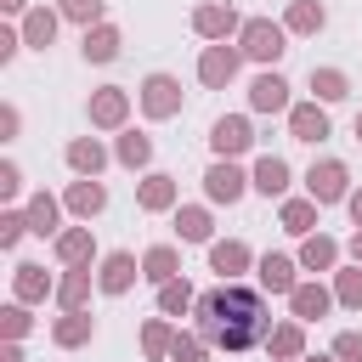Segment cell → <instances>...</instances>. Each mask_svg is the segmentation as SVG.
<instances>
[{
  "label": "cell",
  "mask_w": 362,
  "mask_h": 362,
  "mask_svg": "<svg viewBox=\"0 0 362 362\" xmlns=\"http://www.w3.org/2000/svg\"><path fill=\"white\" fill-rule=\"evenodd\" d=\"M192 334L209 339V351H226V356H243L255 345H266V334L277 328L272 311H266V294L249 288V283H221L209 294H198L192 305Z\"/></svg>",
  "instance_id": "obj_1"
},
{
  "label": "cell",
  "mask_w": 362,
  "mask_h": 362,
  "mask_svg": "<svg viewBox=\"0 0 362 362\" xmlns=\"http://www.w3.org/2000/svg\"><path fill=\"white\" fill-rule=\"evenodd\" d=\"M238 45H243V57H249V62L277 68V62H283V51H288V28H283V23H272V17H243Z\"/></svg>",
  "instance_id": "obj_2"
},
{
  "label": "cell",
  "mask_w": 362,
  "mask_h": 362,
  "mask_svg": "<svg viewBox=\"0 0 362 362\" xmlns=\"http://www.w3.org/2000/svg\"><path fill=\"white\" fill-rule=\"evenodd\" d=\"M181 79L175 74H147L141 85H136V107H141V119H153V124H164V119H175L181 113Z\"/></svg>",
  "instance_id": "obj_3"
},
{
  "label": "cell",
  "mask_w": 362,
  "mask_h": 362,
  "mask_svg": "<svg viewBox=\"0 0 362 362\" xmlns=\"http://www.w3.org/2000/svg\"><path fill=\"white\" fill-rule=\"evenodd\" d=\"M238 68H243V45H238V40L204 45V57H198V85H204V90H226V85L238 79Z\"/></svg>",
  "instance_id": "obj_4"
},
{
  "label": "cell",
  "mask_w": 362,
  "mask_h": 362,
  "mask_svg": "<svg viewBox=\"0 0 362 362\" xmlns=\"http://www.w3.org/2000/svg\"><path fill=\"white\" fill-rule=\"evenodd\" d=\"M243 192H255V181H249V170H238V158H215L209 170H204V198L209 204H243Z\"/></svg>",
  "instance_id": "obj_5"
},
{
  "label": "cell",
  "mask_w": 362,
  "mask_h": 362,
  "mask_svg": "<svg viewBox=\"0 0 362 362\" xmlns=\"http://www.w3.org/2000/svg\"><path fill=\"white\" fill-rule=\"evenodd\" d=\"M305 198L322 204V209H328V204H345V198H351V170H345L339 158H317V164L305 170Z\"/></svg>",
  "instance_id": "obj_6"
},
{
  "label": "cell",
  "mask_w": 362,
  "mask_h": 362,
  "mask_svg": "<svg viewBox=\"0 0 362 362\" xmlns=\"http://www.w3.org/2000/svg\"><path fill=\"white\" fill-rule=\"evenodd\" d=\"M192 34H198V40H209V45L238 40V34H243V17H238L226 0H204V6L192 11Z\"/></svg>",
  "instance_id": "obj_7"
},
{
  "label": "cell",
  "mask_w": 362,
  "mask_h": 362,
  "mask_svg": "<svg viewBox=\"0 0 362 362\" xmlns=\"http://www.w3.org/2000/svg\"><path fill=\"white\" fill-rule=\"evenodd\" d=\"M85 113H90V130H124L130 124V90L124 85H102V90H90Z\"/></svg>",
  "instance_id": "obj_8"
},
{
  "label": "cell",
  "mask_w": 362,
  "mask_h": 362,
  "mask_svg": "<svg viewBox=\"0 0 362 362\" xmlns=\"http://www.w3.org/2000/svg\"><path fill=\"white\" fill-rule=\"evenodd\" d=\"M255 147V124L243 119V113H221L215 124H209V153L215 158H243Z\"/></svg>",
  "instance_id": "obj_9"
},
{
  "label": "cell",
  "mask_w": 362,
  "mask_h": 362,
  "mask_svg": "<svg viewBox=\"0 0 362 362\" xmlns=\"http://www.w3.org/2000/svg\"><path fill=\"white\" fill-rule=\"evenodd\" d=\"M136 277H141V260H136L130 249H107V255L96 260V288H102V294H130Z\"/></svg>",
  "instance_id": "obj_10"
},
{
  "label": "cell",
  "mask_w": 362,
  "mask_h": 362,
  "mask_svg": "<svg viewBox=\"0 0 362 362\" xmlns=\"http://www.w3.org/2000/svg\"><path fill=\"white\" fill-rule=\"evenodd\" d=\"M11 300H23V305L57 300V277H51L40 260H17V266H11Z\"/></svg>",
  "instance_id": "obj_11"
},
{
  "label": "cell",
  "mask_w": 362,
  "mask_h": 362,
  "mask_svg": "<svg viewBox=\"0 0 362 362\" xmlns=\"http://www.w3.org/2000/svg\"><path fill=\"white\" fill-rule=\"evenodd\" d=\"M288 90H294V85H288L277 68H266V74L249 79V107H255V113H288V107H294Z\"/></svg>",
  "instance_id": "obj_12"
},
{
  "label": "cell",
  "mask_w": 362,
  "mask_h": 362,
  "mask_svg": "<svg viewBox=\"0 0 362 362\" xmlns=\"http://www.w3.org/2000/svg\"><path fill=\"white\" fill-rule=\"evenodd\" d=\"M136 204H141L147 215L181 209V181H175V175H164V170H147V175L136 181Z\"/></svg>",
  "instance_id": "obj_13"
},
{
  "label": "cell",
  "mask_w": 362,
  "mask_h": 362,
  "mask_svg": "<svg viewBox=\"0 0 362 362\" xmlns=\"http://www.w3.org/2000/svg\"><path fill=\"white\" fill-rule=\"evenodd\" d=\"M249 266H255V249H249L243 238H215V243H209V272H215L221 283H238Z\"/></svg>",
  "instance_id": "obj_14"
},
{
  "label": "cell",
  "mask_w": 362,
  "mask_h": 362,
  "mask_svg": "<svg viewBox=\"0 0 362 362\" xmlns=\"http://www.w3.org/2000/svg\"><path fill=\"white\" fill-rule=\"evenodd\" d=\"M283 119H288V136H294V141H305V147L328 141V130H334V124H328V107H322V102H294V107H288Z\"/></svg>",
  "instance_id": "obj_15"
},
{
  "label": "cell",
  "mask_w": 362,
  "mask_h": 362,
  "mask_svg": "<svg viewBox=\"0 0 362 362\" xmlns=\"http://www.w3.org/2000/svg\"><path fill=\"white\" fill-rule=\"evenodd\" d=\"M62 158H68V170H74L79 181H96V175L107 170V158H113V153H107L96 136H74V141L62 147Z\"/></svg>",
  "instance_id": "obj_16"
},
{
  "label": "cell",
  "mask_w": 362,
  "mask_h": 362,
  "mask_svg": "<svg viewBox=\"0 0 362 362\" xmlns=\"http://www.w3.org/2000/svg\"><path fill=\"white\" fill-rule=\"evenodd\" d=\"M249 181H255V192L260 198H288V181H294V170H288V158H277V153H260L255 158V170H249Z\"/></svg>",
  "instance_id": "obj_17"
},
{
  "label": "cell",
  "mask_w": 362,
  "mask_h": 362,
  "mask_svg": "<svg viewBox=\"0 0 362 362\" xmlns=\"http://www.w3.org/2000/svg\"><path fill=\"white\" fill-rule=\"evenodd\" d=\"M62 209H68L79 226H90V221L107 209V187H102V181H68V192H62Z\"/></svg>",
  "instance_id": "obj_18"
},
{
  "label": "cell",
  "mask_w": 362,
  "mask_h": 362,
  "mask_svg": "<svg viewBox=\"0 0 362 362\" xmlns=\"http://www.w3.org/2000/svg\"><path fill=\"white\" fill-rule=\"evenodd\" d=\"M294 272H300V260H294V255H260V260H255L260 288H266V294H283V300L300 288V277H294Z\"/></svg>",
  "instance_id": "obj_19"
},
{
  "label": "cell",
  "mask_w": 362,
  "mask_h": 362,
  "mask_svg": "<svg viewBox=\"0 0 362 362\" xmlns=\"http://www.w3.org/2000/svg\"><path fill=\"white\" fill-rule=\"evenodd\" d=\"M334 305H339V300H334V288H322L317 277H311V283H300V288L288 294V317H294V322H322Z\"/></svg>",
  "instance_id": "obj_20"
},
{
  "label": "cell",
  "mask_w": 362,
  "mask_h": 362,
  "mask_svg": "<svg viewBox=\"0 0 362 362\" xmlns=\"http://www.w3.org/2000/svg\"><path fill=\"white\" fill-rule=\"evenodd\" d=\"M90 288H96V272H90V266H62V277H57V305H62V311H90Z\"/></svg>",
  "instance_id": "obj_21"
},
{
  "label": "cell",
  "mask_w": 362,
  "mask_h": 362,
  "mask_svg": "<svg viewBox=\"0 0 362 362\" xmlns=\"http://www.w3.org/2000/svg\"><path fill=\"white\" fill-rule=\"evenodd\" d=\"M23 215H28V232L34 238H62L68 226H62V198H51V192H34L28 204H23Z\"/></svg>",
  "instance_id": "obj_22"
},
{
  "label": "cell",
  "mask_w": 362,
  "mask_h": 362,
  "mask_svg": "<svg viewBox=\"0 0 362 362\" xmlns=\"http://www.w3.org/2000/svg\"><path fill=\"white\" fill-rule=\"evenodd\" d=\"M170 226H175L181 243H215V215H209L204 204H181V209H170Z\"/></svg>",
  "instance_id": "obj_23"
},
{
  "label": "cell",
  "mask_w": 362,
  "mask_h": 362,
  "mask_svg": "<svg viewBox=\"0 0 362 362\" xmlns=\"http://www.w3.org/2000/svg\"><path fill=\"white\" fill-rule=\"evenodd\" d=\"M51 249H57V260L62 266H96L102 255H96V232L90 226H68L62 238H51Z\"/></svg>",
  "instance_id": "obj_24"
},
{
  "label": "cell",
  "mask_w": 362,
  "mask_h": 362,
  "mask_svg": "<svg viewBox=\"0 0 362 362\" xmlns=\"http://www.w3.org/2000/svg\"><path fill=\"white\" fill-rule=\"evenodd\" d=\"M17 28H23V45H28V51H45V45L57 40V28H62V11H57V6H34Z\"/></svg>",
  "instance_id": "obj_25"
},
{
  "label": "cell",
  "mask_w": 362,
  "mask_h": 362,
  "mask_svg": "<svg viewBox=\"0 0 362 362\" xmlns=\"http://www.w3.org/2000/svg\"><path fill=\"white\" fill-rule=\"evenodd\" d=\"M119 51H124L119 23H96V28H85V40H79V57H85V62H113Z\"/></svg>",
  "instance_id": "obj_26"
},
{
  "label": "cell",
  "mask_w": 362,
  "mask_h": 362,
  "mask_svg": "<svg viewBox=\"0 0 362 362\" xmlns=\"http://www.w3.org/2000/svg\"><path fill=\"white\" fill-rule=\"evenodd\" d=\"M300 272H339V243L328 238V232H311V238H300Z\"/></svg>",
  "instance_id": "obj_27"
},
{
  "label": "cell",
  "mask_w": 362,
  "mask_h": 362,
  "mask_svg": "<svg viewBox=\"0 0 362 362\" xmlns=\"http://www.w3.org/2000/svg\"><path fill=\"white\" fill-rule=\"evenodd\" d=\"M141 277H147L153 288L175 283V277H181V249H175V243H153V249L141 255Z\"/></svg>",
  "instance_id": "obj_28"
},
{
  "label": "cell",
  "mask_w": 362,
  "mask_h": 362,
  "mask_svg": "<svg viewBox=\"0 0 362 362\" xmlns=\"http://www.w3.org/2000/svg\"><path fill=\"white\" fill-rule=\"evenodd\" d=\"M51 339H57L62 351H79V345L96 339V317H90V311H62V317L51 322Z\"/></svg>",
  "instance_id": "obj_29"
},
{
  "label": "cell",
  "mask_w": 362,
  "mask_h": 362,
  "mask_svg": "<svg viewBox=\"0 0 362 362\" xmlns=\"http://www.w3.org/2000/svg\"><path fill=\"white\" fill-rule=\"evenodd\" d=\"M283 28H288V34H300V40H311V34H322V28H328V6H322V0H288Z\"/></svg>",
  "instance_id": "obj_30"
},
{
  "label": "cell",
  "mask_w": 362,
  "mask_h": 362,
  "mask_svg": "<svg viewBox=\"0 0 362 362\" xmlns=\"http://www.w3.org/2000/svg\"><path fill=\"white\" fill-rule=\"evenodd\" d=\"M266 351H272V362H300L305 356V322H277L272 334H266Z\"/></svg>",
  "instance_id": "obj_31"
},
{
  "label": "cell",
  "mask_w": 362,
  "mask_h": 362,
  "mask_svg": "<svg viewBox=\"0 0 362 362\" xmlns=\"http://www.w3.org/2000/svg\"><path fill=\"white\" fill-rule=\"evenodd\" d=\"M113 158H119L124 170H147V164H153V136L124 124V130H119V141H113Z\"/></svg>",
  "instance_id": "obj_32"
},
{
  "label": "cell",
  "mask_w": 362,
  "mask_h": 362,
  "mask_svg": "<svg viewBox=\"0 0 362 362\" xmlns=\"http://www.w3.org/2000/svg\"><path fill=\"white\" fill-rule=\"evenodd\" d=\"M317 209H322V204H311V198H283V204H277V221H283L288 238H311V232H317Z\"/></svg>",
  "instance_id": "obj_33"
},
{
  "label": "cell",
  "mask_w": 362,
  "mask_h": 362,
  "mask_svg": "<svg viewBox=\"0 0 362 362\" xmlns=\"http://www.w3.org/2000/svg\"><path fill=\"white\" fill-rule=\"evenodd\" d=\"M175 334H181V328H170V317H147V322H141V356H147V362H170Z\"/></svg>",
  "instance_id": "obj_34"
},
{
  "label": "cell",
  "mask_w": 362,
  "mask_h": 362,
  "mask_svg": "<svg viewBox=\"0 0 362 362\" xmlns=\"http://www.w3.org/2000/svg\"><path fill=\"white\" fill-rule=\"evenodd\" d=\"M351 96V74L345 68H311V102H345Z\"/></svg>",
  "instance_id": "obj_35"
},
{
  "label": "cell",
  "mask_w": 362,
  "mask_h": 362,
  "mask_svg": "<svg viewBox=\"0 0 362 362\" xmlns=\"http://www.w3.org/2000/svg\"><path fill=\"white\" fill-rule=\"evenodd\" d=\"M198 305V294H192V283L187 277H175V283H164L158 288V317H187Z\"/></svg>",
  "instance_id": "obj_36"
},
{
  "label": "cell",
  "mask_w": 362,
  "mask_h": 362,
  "mask_svg": "<svg viewBox=\"0 0 362 362\" xmlns=\"http://www.w3.org/2000/svg\"><path fill=\"white\" fill-rule=\"evenodd\" d=\"M57 11H62V23H79V28L107 23V0H57Z\"/></svg>",
  "instance_id": "obj_37"
},
{
  "label": "cell",
  "mask_w": 362,
  "mask_h": 362,
  "mask_svg": "<svg viewBox=\"0 0 362 362\" xmlns=\"http://www.w3.org/2000/svg\"><path fill=\"white\" fill-rule=\"evenodd\" d=\"M334 300L345 311H362V266H339L334 272Z\"/></svg>",
  "instance_id": "obj_38"
},
{
  "label": "cell",
  "mask_w": 362,
  "mask_h": 362,
  "mask_svg": "<svg viewBox=\"0 0 362 362\" xmlns=\"http://www.w3.org/2000/svg\"><path fill=\"white\" fill-rule=\"evenodd\" d=\"M28 328H34L28 305H23V300H11V305L0 311V334H6V339H28Z\"/></svg>",
  "instance_id": "obj_39"
},
{
  "label": "cell",
  "mask_w": 362,
  "mask_h": 362,
  "mask_svg": "<svg viewBox=\"0 0 362 362\" xmlns=\"http://www.w3.org/2000/svg\"><path fill=\"white\" fill-rule=\"evenodd\" d=\"M170 362H209V339H204V334H175Z\"/></svg>",
  "instance_id": "obj_40"
},
{
  "label": "cell",
  "mask_w": 362,
  "mask_h": 362,
  "mask_svg": "<svg viewBox=\"0 0 362 362\" xmlns=\"http://www.w3.org/2000/svg\"><path fill=\"white\" fill-rule=\"evenodd\" d=\"M23 232H28V215L23 209H0V249H17Z\"/></svg>",
  "instance_id": "obj_41"
},
{
  "label": "cell",
  "mask_w": 362,
  "mask_h": 362,
  "mask_svg": "<svg viewBox=\"0 0 362 362\" xmlns=\"http://www.w3.org/2000/svg\"><path fill=\"white\" fill-rule=\"evenodd\" d=\"M334 356H339V362H362V334H356V328L334 334Z\"/></svg>",
  "instance_id": "obj_42"
},
{
  "label": "cell",
  "mask_w": 362,
  "mask_h": 362,
  "mask_svg": "<svg viewBox=\"0 0 362 362\" xmlns=\"http://www.w3.org/2000/svg\"><path fill=\"white\" fill-rule=\"evenodd\" d=\"M17 51H23V28H0V68L17 62Z\"/></svg>",
  "instance_id": "obj_43"
},
{
  "label": "cell",
  "mask_w": 362,
  "mask_h": 362,
  "mask_svg": "<svg viewBox=\"0 0 362 362\" xmlns=\"http://www.w3.org/2000/svg\"><path fill=\"white\" fill-rule=\"evenodd\" d=\"M17 192H23V170L6 158V164H0V198H17Z\"/></svg>",
  "instance_id": "obj_44"
},
{
  "label": "cell",
  "mask_w": 362,
  "mask_h": 362,
  "mask_svg": "<svg viewBox=\"0 0 362 362\" xmlns=\"http://www.w3.org/2000/svg\"><path fill=\"white\" fill-rule=\"evenodd\" d=\"M17 130H23V113H17V102H6V107H0V136L17 141Z\"/></svg>",
  "instance_id": "obj_45"
},
{
  "label": "cell",
  "mask_w": 362,
  "mask_h": 362,
  "mask_svg": "<svg viewBox=\"0 0 362 362\" xmlns=\"http://www.w3.org/2000/svg\"><path fill=\"white\" fill-rule=\"evenodd\" d=\"M0 362H23V339H6L0 345Z\"/></svg>",
  "instance_id": "obj_46"
},
{
  "label": "cell",
  "mask_w": 362,
  "mask_h": 362,
  "mask_svg": "<svg viewBox=\"0 0 362 362\" xmlns=\"http://www.w3.org/2000/svg\"><path fill=\"white\" fill-rule=\"evenodd\" d=\"M345 209H351V221L362 226V187H351V198H345Z\"/></svg>",
  "instance_id": "obj_47"
},
{
  "label": "cell",
  "mask_w": 362,
  "mask_h": 362,
  "mask_svg": "<svg viewBox=\"0 0 362 362\" xmlns=\"http://www.w3.org/2000/svg\"><path fill=\"white\" fill-rule=\"evenodd\" d=\"M0 11H11V17H28L34 6H28V0H0Z\"/></svg>",
  "instance_id": "obj_48"
},
{
  "label": "cell",
  "mask_w": 362,
  "mask_h": 362,
  "mask_svg": "<svg viewBox=\"0 0 362 362\" xmlns=\"http://www.w3.org/2000/svg\"><path fill=\"white\" fill-rule=\"evenodd\" d=\"M345 249H351V260H356V266H362V226H356V232H351V243H345Z\"/></svg>",
  "instance_id": "obj_49"
},
{
  "label": "cell",
  "mask_w": 362,
  "mask_h": 362,
  "mask_svg": "<svg viewBox=\"0 0 362 362\" xmlns=\"http://www.w3.org/2000/svg\"><path fill=\"white\" fill-rule=\"evenodd\" d=\"M300 362H339V356H334V351H328V356H300Z\"/></svg>",
  "instance_id": "obj_50"
},
{
  "label": "cell",
  "mask_w": 362,
  "mask_h": 362,
  "mask_svg": "<svg viewBox=\"0 0 362 362\" xmlns=\"http://www.w3.org/2000/svg\"><path fill=\"white\" fill-rule=\"evenodd\" d=\"M351 136H356V141H362V113H356V124H351Z\"/></svg>",
  "instance_id": "obj_51"
}]
</instances>
